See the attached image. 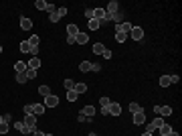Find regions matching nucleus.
<instances>
[{
  "instance_id": "nucleus-32",
  "label": "nucleus",
  "mask_w": 182,
  "mask_h": 136,
  "mask_svg": "<svg viewBox=\"0 0 182 136\" xmlns=\"http://www.w3.org/2000/svg\"><path fill=\"white\" fill-rule=\"evenodd\" d=\"M75 87V81L73 79H65V90H73Z\"/></svg>"
},
{
  "instance_id": "nucleus-25",
  "label": "nucleus",
  "mask_w": 182,
  "mask_h": 136,
  "mask_svg": "<svg viewBox=\"0 0 182 136\" xmlns=\"http://www.w3.org/2000/svg\"><path fill=\"white\" fill-rule=\"evenodd\" d=\"M103 51H105V47H103L101 43H95V45H93V53H95V55H101Z\"/></svg>"
},
{
  "instance_id": "nucleus-55",
  "label": "nucleus",
  "mask_w": 182,
  "mask_h": 136,
  "mask_svg": "<svg viewBox=\"0 0 182 136\" xmlns=\"http://www.w3.org/2000/svg\"><path fill=\"white\" fill-rule=\"evenodd\" d=\"M158 136H160V134H158Z\"/></svg>"
},
{
  "instance_id": "nucleus-12",
  "label": "nucleus",
  "mask_w": 182,
  "mask_h": 136,
  "mask_svg": "<svg viewBox=\"0 0 182 136\" xmlns=\"http://www.w3.org/2000/svg\"><path fill=\"white\" fill-rule=\"evenodd\" d=\"M33 114L34 116H43V114H45V104H34L33 106Z\"/></svg>"
},
{
  "instance_id": "nucleus-48",
  "label": "nucleus",
  "mask_w": 182,
  "mask_h": 136,
  "mask_svg": "<svg viewBox=\"0 0 182 136\" xmlns=\"http://www.w3.org/2000/svg\"><path fill=\"white\" fill-rule=\"evenodd\" d=\"M33 136H45V132H41V130H34Z\"/></svg>"
},
{
  "instance_id": "nucleus-15",
  "label": "nucleus",
  "mask_w": 182,
  "mask_h": 136,
  "mask_svg": "<svg viewBox=\"0 0 182 136\" xmlns=\"http://www.w3.org/2000/svg\"><path fill=\"white\" fill-rule=\"evenodd\" d=\"M87 27H89V31H97V29L101 27V23L95 20V18H91V20H87Z\"/></svg>"
},
{
  "instance_id": "nucleus-1",
  "label": "nucleus",
  "mask_w": 182,
  "mask_h": 136,
  "mask_svg": "<svg viewBox=\"0 0 182 136\" xmlns=\"http://www.w3.org/2000/svg\"><path fill=\"white\" fill-rule=\"evenodd\" d=\"M23 122H24V126H27L30 132H34V130H37V116H34V114H27Z\"/></svg>"
},
{
  "instance_id": "nucleus-49",
  "label": "nucleus",
  "mask_w": 182,
  "mask_h": 136,
  "mask_svg": "<svg viewBox=\"0 0 182 136\" xmlns=\"http://www.w3.org/2000/svg\"><path fill=\"white\" fill-rule=\"evenodd\" d=\"M168 136H180V134H178V132H174V130H172V132L168 134Z\"/></svg>"
},
{
  "instance_id": "nucleus-54",
  "label": "nucleus",
  "mask_w": 182,
  "mask_h": 136,
  "mask_svg": "<svg viewBox=\"0 0 182 136\" xmlns=\"http://www.w3.org/2000/svg\"><path fill=\"white\" fill-rule=\"evenodd\" d=\"M0 122H2V116H0Z\"/></svg>"
},
{
  "instance_id": "nucleus-3",
  "label": "nucleus",
  "mask_w": 182,
  "mask_h": 136,
  "mask_svg": "<svg viewBox=\"0 0 182 136\" xmlns=\"http://www.w3.org/2000/svg\"><path fill=\"white\" fill-rule=\"evenodd\" d=\"M154 112L158 114V116L166 118V116H170V114H172V108H170V106H154Z\"/></svg>"
},
{
  "instance_id": "nucleus-38",
  "label": "nucleus",
  "mask_w": 182,
  "mask_h": 136,
  "mask_svg": "<svg viewBox=\"0 0 182 136\" xmlns=\"http://www.w3.org/2000/svg\"><path fill=\"white\" fill-rule=\"evenodd\" d=\"M33 106L34 104H27V106H24V116H27V114H33Z\"/></svg>"
},
{
  "instance_id": "nucleus-34",
  "label": "nucleus",
  "mask_w": 182,
  "mask_h": 136,
  "mask_svg": "<svg viewBox=\"0 0 182 136\" xmlns=\"http://www.w3.org/2000/svg\"><path fill=\"white\" fill-rule=\"evenodd\" d=\"M24 73H27V77H28V79H34V77H37V71H34V69H27Z\"/></svg>"
},
{
  "instance_id": "nucleus-45",
  "label": "nucleus",
  "mask_w": 182,
  "mask_h": 136,
  "mask_svg": "<svg viewBox=\"0 0 182 136\" xmlns=\"http://www.w3.org/2000/svg\"><path fill=\"white\" fill-rule=\"evenodd\" d=\"M10 120H12L10 114H4V116H2V122H10Z\"/></svg>"
},
{
  "instance_id": "nucleus-10",
  "label": "nucleus",
  "mask_w": 182,
  "mask_h": 136,
  "mask_svg": "<svg viewBox=\"0 0 182 136\" xmlns=\"http://www.w3.org/2000/svg\"><path fill=\"white\" fill-rule=\"evenodd\" d=\"M109 114H111V116H119V114H121V106L115 104V102H111V104H109Z\"/></svg>"
},
{
  "instance_id": "nucleus-4",
  "label": "nucleus",
  "mask_w": 182,
  "mask_h": 136,
  "mask_svg": "<svg viewBox=\"0 0 182 136\" xmlns=\"http://www.w3.org/2000/svg\"><path fill=\"white\" fill-rule=\"evenodd\" d=\"M55 106H59V96H55V93L47 96L45 97V108H55Z\"/></svg>"
},
{
  "instance_id": "nucleus-24",
  "label": "nucleus",
  "mask_w": 182,
  "mask_h": 136,
  "mask_svg": "<svg viewBox=\"0 0 182 136\" xmlns=\"http://www.w3.org/2000/svg\"><path fill=\"white\" fill-rule=\"evenodd\" d=\"M28 43H30V47H38V43H41V37H37V35H33L30 39H27Z\"/></svg>"
},
{
  "instance_id": "nucleus-9",
  "label": "nucleus",
  "mask_w": 182,
  "mask_h": 136,
  "mask_svg": "<svg viewBox=\"0 0 182 136\" xmlns=\"http://www.w3.org/2000/svg\"><path fill=\"white\" fill-rule=\"evenodd\" d=\"M27 67H28V69H34V71H37L38 67H41V59H38V57H30V61L27 63Z\"/></svg>"
},
{
  "instance_id": "nucleus-8",
  "label": "nucleus",
  "mask_w": 182,
  "mask_h": 136,
  "mask_svg": "<svg viewBox=\"0 0 182 136\" xmlns=\"http://www.w3.org/2000/svg\"><path fill=\"white\" fill-rule=\"evenodd\" d=\"M20 29H23V31H30V29H33V20L27 18V16H23V18H20Z\"/></svg>"
},
{
  "instance_id": "nucleus-35",
  "label": "nucleus",
  "mask_w": 182,
  "mask_h": 136,
  "mask_svg": "<svg viewBox=\"0 0 182 136\" xmlns=\"http://www.w3.org/2000/svg\"><path fill=\"white\" fill-rule=\"evenodd\" d=\"M99 104H101V106H109V104H111V100H109V97H105V96H103L101 100H99Z\"/></svg>"
},
{
  "instance_id": "nucleus-5",
  "label": "nucleus",
  "mask_w": 182,
  "mask_h": 136,
  "mask_svg": "<svg viewBox=\"0 0 182 136\" xmlns=\"http://www.w3.org/2000/svg\"><path fill=\"white\" fill-rule=\"evenodd\" d=\"M134 124H136V126L146 124V112H144V110H140L138 114H134Z\"/></svg>"
},
{
  "instance_id": "nucleus-6",
  "label": "nucleus",
  "mask_w": 182,
  "mask_h": 136,
  "mask_svg": "<svg viewBox=\"0 0 182 136\" xmlns=\"http://www.w3.org/2000/svg\"><path fill=\"white\" fill-rule=\"evenodd\" d=\"M14 130H16V132H23V134H33V132L27 128V126H24L23 120H16V122H14Z\"/></svg>"
},
{
  "instance_id": "nucleus-33",
  "label": "nucleus",
  "mask_w": 182,
  "mask_h": 136,
  "mask_svg": "<svg viewBox=\"0 0 182 136\" xmlns=\"http://www.w3.org/2000/svg\"><path fill=\"white\" fill-rule=\"evenodd\" d=\"M8 132V122H0V134H6Z\"/></svg>"
},
{
  "instance_id": "nucleus-51",
  "label": "nucleus",
  "mask_w": 182,
  "mask_h": 136,
  "mask_svg": "<svg viewBox=\"0 0 182 136\" xmlns=\"http://www.w3.org/2000/svg\"><path fill=\"white\" fill-rule=\"evenodd\" d=\"M0 55H2V45H0Z\"/></svg>"
},
{
  "instance_id": "nucleus-18",
  "label": "nucleus",
  "mask_w": 182,
  "mask_h": 136,
  "mask_svg": "<svg viewBox=\"0 0 182 136\" xmlns=\"http://www.w3.org/2000/svg\"><path fill=\"white\" fill-rule=\"evenodd\" d=\"M38 93H41L43 97L51 96V87H49V86H41V87H38Z\"/></svg>"
},
{
  "instance_id": "nucleus-36",
  "label": "nucleus",
  "mask_w": 182,
  "mask_h": 136,
  "mask_svg": "<svg viewBox=\"0 0 182 136\" xmlns=\"http://www.w3.org/2000/svg\"><path fill=\"white\" fill-rule=\"evenodd\" d=\"M85 18H87V20L93 18V8H87V10H85Z\"/></svg>"
},
{
  "instance_id": "nucleus-29",
  "label": "nucleus",
  "mask_w": 182,
  "mask_h": 136,
  "mask_svg": "<svg viewBox=\"0 0 182 136\" xmlns=\"http://www.w3.org/2000/svg\"><path fill=\"white\" fill-rule=\"evenodd\" d=\"M20 51H23V53H30V43L28 41H23V43H20Z\"/></svg>"
},
{
  "instance_id": "nucleus-19",
  "label": "nucleus",
  "mask_w": 182,
  "mask_h": 136,
  "mask_svg": "<svg viewBox=\"0 0 182 136\" xmlns=\"http://www.w3.org/2000/svg\"><path fill=\"white\" fill-rule=\"evenodd\" d=\"M77 97H79V93H77L75 90H67V100L69 102H75Z\"/></svg>"
},
{
  "instance_id": "nucleus-30",
  "label": "nucleus",
  "mask_w": 182,
  "mask_h": 136,
  "mask_svg": "<svg viewBox=\"0 0 182 136\" xmlns=\"http://www.w3.org/2000/svg\"><path fill=\"white\" fill-rule=\"evenodd\" d=\"M67 12H69V10H67V8H65V6H59V8H57V14H59V18H63V16H67Z\"/></svg>"
},
{
  "instance_id": "nucleus-47",
  "label": "nucleus",
  "mask_w": 182,
  "mask_h": 136,
  "mask_svg": "<svg viewBox=\"0 0 182 136\" xmlns=\"http://www.w3.org/2000/svg\"><path fill=\"white\" fill-rule=\"evenodd\" d=\"M65 41H67V45H75V39H73V37H67Z\"/></svg>"
},
{
  "instance_id": "nucleus-17",
  "label": "nucleus",
  "mask_w": 182,
  "mask_h": 136,
  "mask_svg": "<svg viewBox=\"0 0 182 136\" xmlns=\"http://www.w3.org/2000/svg\"><path fill=\"white\" fill-rule=\"evenodd\" d=\"M81 114H85V116H87L89 120H91V116L95 114V108H93V106H85V108L81 110Z\"/></svg>"
},
{
  "instance_id": "nucleus-31",
  "label": "nucleus",
  "mask_w": 182,
  "mask_h": 136,
  "mask_svg": "<svg viewBox=\"0 0 182 136\" xmlns=\"http://www.w3.org/2000/svg\"><path fill=\"white\" fill-rule=\"evenodd\" d=\"M140 104H129V112H132V114H138V112H140Z\"/></svg>"
},
{
  "instance_id": "nucleus-39",
  "label": "nucleus",
  "mask_w": 182,
  "mask_h": 136,
  "mask_svg": "<svg viewBox=\"0 0 182 136\" xmlns=\"http://www.w3.org/2000/svg\"><path fill=\"white\" fill-rule=\"evenodd\" d=\"M101 116H109V106H101Z\"/></svg>"
},
{
  "instance_id": "nucleus-27",
  "label": "nucleus",
  "mask_w": 182,
  "mask_h": 136,
  "mask_svg": "<svg viewBox=\"0 0 182 136\" xmlns=\"http://www.w3.org/2000/svg\"><path fill=\"white\" fill-rule=\"evenodd\" d=\"M160 86H162V87L170 86V75H162V77H160Z\"/></svg>"
},
{
  "instance_id": "nucleus-11",
  "label": "nucleus",
  "mask_w": 182,
  "mask_h": 136,
  "mask_svg": "<svg viewBox=\"0 0 182 136\" xmlns=\"http://www.w3.org/2000/svg\"><path fill=\"white\" fill-rule=\"evenodd\" d=\"M27 69H28V67H27V63H24V61H16L14 63V71H16V73H24Z\"/></svg>"
},
{
  "instance_id": "nucleus-7",
  "label": "nucleus",
  "mask_w": 182,
  "mask_h": 136,
  "mask_svg": "<svg viewBox=\"0 0 182 136\" xmlns=\"http://www.w3.org/2000/svg\"><path fill=\"white\" fill-rule=\"evenodd\" d=\"M134 29V24L132 23H119L118 27H115V31H121V33H125V35H129V31Z\"/></svg>"
},
{
  "instance_id": "nucleus-52",
  "label": "nucleus",
  "mask_w": 182,
  "mask_h": 136,
  "mask_svg": "<svg viewBox=\"0 0 182 136\" xmlns=\"http://www.w3.org/2000/svg\"><path fill=\"white\" fill-rule=\"evenodd\" d=\"M89 136H97V134H93V132H91V134H89Z\"/></svg>"
},
{
  "instance_id": "nucleus-20",
  "label": "nucleus",
  "mask_w": 182,
  "mask_h": 136,
  "mask_svg": "<svg viewBox=\"0 0 182 136\" xmlns=\"http://www.w3.org/2000/svg\"><path fill=\"white\" fill-rule=\"evenodd\" d=\"M79 71H83V73H87V71H91V63H89V61H81V65H79Z\"/></svg>"
},
{
  "instance_id": "nucleus-21",
  "label": "nucleus",
  "mask_w": 182,
  "mask_h": 136,
  "mask_svg": "<svg viewBox=\"0 0 182 136\" xmlns=\"http://www.w3.org/2000/svg\"><path fill=\"white\" fill-rule=\"evenodd\" d=\"M150 124H152V126H154V128H156V130H158V128H160V126H162V124H164V120H162V116H158V118H154V120H152V122H150Z\"/></svg>"
},
{
  "instance_id": "nucleus-16",
  "label": "nucleus",
  "mask_w": 182,
  "mask_h": 136,
  "mask_svg": "<svg viewBox=\"0 0 182 136\" xmlns=\"http://www.w3.org/2000/svg\"><path fill=\"white\" fill-rule=\"evenodd\" d=\"M87 41H89V37L85 35V33H79V35L75 37V43H79V45H85Z\"/></svg>"
},
{
  "instance_id": "nucleus-14",
  "label": "nucleus",
  "mask_w": 182,
  "mask_h": 136,
  "mask_svg": "<svg viewBox=\"0 0 182 136\" xmlns=\"http://www.w3.org/2000/svg\"><path fill=\"white\" fill-rule=\"evenodd\" d=\"M158 130H160V136H168V134H170V132H172V126H168V124H166V122H164V124H162V126H160V128H158Z\"/></svg>"
},
{
  "instance_id": "nucleus-42",
  "label": "nucleus",
  "mask_w": 182,
  "mask_h": 136,
  "mask_svg": "<svg viewBox=\"0 0 182 136\" xmlns=\"http://www.w3.org/2000/svg\"><path fill=\"white\" fill-rule=\"evenodd\" d=\"M101 55H103V57H105V59H111V57H114V53H111L109 49H105V51H103Z\"/></svg>"
},
{
  "instance_id": "nucleus-43",
  "label": "nucleus",
  "mask_w": 182,
  "mask_h": 136,
  "mask_svg": "<svg viewBox=\"0 0 182 136\" xmlns=\"http://www.w3.org/2000/svg\"><path fill=\"white\" fill-rule=\"evenodd\" d=\"M178 81H180L178 75H170V83H178Z\"/></svg>"
},
{
  "instance_id": "nucleus-28",
  "label": "nucleus",
  "mask_w": 182,
  "mask_h": 136,
  "mask_svg": "<svg viewBox=\"0 0 182 136\" xmlns=\"http://www.w3.org/2000/svg\"><path fill=\"white\" fill-rule=\"evenodd\" d=\"M27 81H28L27 73H16V83H27Z\"/></svg>"
},
{
  "instance_id": "nucleus-50",
  "label": "nucleus",
  "mask_w": 182,
  "mask_h": 136,
  "mask_svg": "<svg viewBox=\"0 0 182 136\" xmlns=\"http://www.w3.org/2000/svg\"><path fill=\"white\" fill-rule=\"evenodd\" d=\"M142 136H154V134H150V132H144V134H142Z\"/></svg>"
},
{
  "instance_id": "nucleus-23",
  "label": "nucleus",
  "mask_w": 182,
  "mask_h": 136,
  "mask_svg": "<svg viewBox=\"0 0 182 136\" xmlns=\"http://www.w3.org/2000/svg\"><path fill=\"white\" fill-rule=\"evenodd\" d=\"M73 90H75L77 93H85V92H87V86H85V83H75Z\"/></svg>"
},
{
  "instance_id": "nucleus-13",
  "label": "nucleus",
  "mask_w": 182,
  "mask_h": 136,
  "mask_svg": "<svg viewBox=\"0 0 182 136\" xmlns=\"http://www.w3.org/2000/svg\"><path fill=\"white\" fill-rule=\"evenodd\" d=\"M67 35L73 37V39L79 35V29H77V24H69V27H67Z\"/></svg>"
},
{
  "instance_id": "nucleus-2",
  "label": "nucleus",
  "mask_w": 182,
  "mask_h": 136,
  "mask_svg": "<svg viewBox=\"0 0 182 136\" xmlns=\"http://www.w3.org/2000/svg\"><path fill=\"white\" fill-rule=\"evenodd\" d=\"M128 37H132L134 41H142V39H144V29H142V27H134Z\"/></svg>"
},
{
  "instance_id": "nucleus-44",
  "label": "nucleus",
  "mask_w": 182,
  "mask_h": 136,
  "mask_svg": "<svg viewBox=\"0 0 182 136\" xmlns=\"http://www.w3.org/2000/svg\"><path fill=\"white\" fill-rule=\"evenodd\" d=\"M91 71H101V67H99L97 63H91Z\"/></svg>"
},
{
  "instance_id": "nucleus-22",
  "label": "nucleus",
  "mask_w": 182,
  "mask_h": 136,
  "mask_svg": "<svg viewBox=\"0 0 182 136\" xmlns=\"http://www.w3.org/2000/svg\"><path fill=\"white\" fill-rule=\"evenodd\" d=\"M125 39H128V35H125V33H121V31H115V41H118V43H124Z\"/></svg>"
},
{
  "instance_id": "nucleus-53",
  "label": "nucleus",
  "mask_w": 182,
  "mask_h": 136,
  "mask_svg": "<svg viewBox=\"0 0 182 136\" xmlns=\"http://www.w3.org/2000/svg\"><path fill=\"white\" fill-rule=\"evenodd\" d=\"M45 136H53V134H45Z\"/></svg>"
},
{
  "instance_id": "nucleus-26",
  "label": "nucleus",
  "mask_w": 182,
  "mask_h": 136,
  "mask_svg": "<svg viewBox=\"0 0 182 136\" xmlns=\"http://www.w3.org/2000/svg\"><path fill=\"white\" fill-rule=\"evenodd\" d=\"M34 6H37L38 10H47V6H49V2H45V0H37V2H34Z\"/></svg>"
},
{
  "instance_id": "nucleus-40",
  "label": "nucleus",
  "mask_w": 182,
  "mask_h": 136,
  "mask_svg": "<svg viewBox=\"0 0 182 136\" xmlns=\"http://www.w3.org/2000/svg\"><path fill=\"white\" fill-rule=\"evenodd\" d=\"M57 8L59 6H55V4H49V6H47V10H49V14H53V12H57Z\"/></svg>"
},
{
  "instance_id": "nucleus-41",
  "label": "nucleus",
  "mask_w": 182,
  "mask_h": 136,
  "mask_svg": "<svg viewBox=\"0 0 182 136\" xmlns=\"http://www.w3.org/2000/svg\"><path fill=\"white\" fill-rule=\"evenodd\" d=\"M38 51H41V49H38V47H30V53H28V55H33V57H37V55H38Z\"/></svg>"
},
{
  "instance_id": "nucleus-37",
  "label": "nucleus",
  "mask_w": 182,
  "mask_h": 136,
  "mask_svg": "<svg viewBox=\"0 0 182 136\" xmlns=\"http://www.w3.org/2000/svg\"><path fill=\"white\" fill-rule=\"evenodd\" d=\"M49 18H51V23H59V14H57V12H53V14H49Z\"/></svg>"
},
{
  "instance_id": "nucleus-46",
  "label": "nucleus",
  "mask_w": 182,
  "mask_h": 136,
  "mask_svg": "<svg viewBox=\"0 0 182 136\" xmlns=\"http://www.w3.org/2000/svg\"><path fill=\"white\" fill-rule=\"evenodd\" d=\"M79 122H89V118L85 114H79Z\"/></svg>"
}]
</instances>
